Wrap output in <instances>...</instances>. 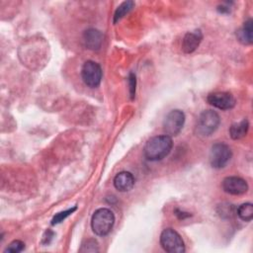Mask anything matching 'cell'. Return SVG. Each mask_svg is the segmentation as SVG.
I'll return each mask as SVG.
<instances>
[{
  "label": "cell",
  "instance_id": "10",
  "mask_svg": "<svg viewBox=\"0 0 253 253\" xmlns=\"http://www.w3.org/2000/svg\"><path fill=\"white\" fill-rule=\"evenodd\" d=\"M203 40V34L200 30L188 32L182 41V50L185 53H192L197 49Z\"/></svg>",
  "mask_w": 253,
  "mask_h": 253
},
{
  "label": "cell",
  "instance_id": "6",
  "mask_svg": "<svg viewBox=\"0 0 253 253\" xmlns=\"http://www.w3.org/2000/svg\"><path fill=\"white\" fill-rule=\"evenodd\" d=\"M185 114L181 110L170 111L163 121V130L168 136H176L182 130L185 124Z\"/></svg>",
  "mask_w": 253,
  "mask_h": 253
},
{
  "label": "cell",
  "instance_id": "23",
  "mask_svg": "<svg viewBox=\"0 0 253 253\" xmlns=\"http://www.w3.org/2000/svg\"><path fill=\"white\" fill-rule=\"evenodd\" d=\"M175 214L180 218V219H184V218H186V217H188V216H190V213H188V212H184V211H179V210H176L175 211Z\"/></svg>",
  "mask_w": 253,
  "mask_h": 253
},
{
  "label": "cell",
  "instance_id": "11",
  "mask_svg": "<svg viewBox=\"0 0 253 253\" xmlns=\"http://www.w3.org/2000/svg\"><path fill=\"white\" fill-rule=\"evenodd\" d=\"M114 186L119 192H128L134 186V177L128 171H122L115 176Z\"/></svg>",
  "mask_w": 253,
  "mask_h": 253
},
{
  "label": "cell",
  "instance_id": "20",
  "mask_svg": "<svg viewBox=\"0 0 253 253\" xmlns=\"http://www.w3.org/2000/svg\"><path fill=\"white\" fill-rule=\"evenodd\" d=\"M128 86H129V96L130 99L133 100L135 96V86H136V79L134 73L130 72L128 74Z\"/></svg>",
  "mask_w": 253,
  "mask_h": 253
},
{
  "label": "cell",
  "instance_id": "12",
  "mask_svg": "<svg viewBox=\"0 0 253 253\" xmlns=\"http://www.w3.org/2000/svg\"><path fill=\"white\" fill-rule=\"evenodd\" d=\"M103 34L97 29H88L83 34V41L87 48L97 50L103 43Z\"/></svg>",
  "mask_w": 253,
  "mask_h": 253
},
{
  "label": "cell",
  "instance_id": "13",
  "mask_svg": "<svg viewBox=\"0 0 253 253\" xmlns=\"http://www.w3.org/2000/svg\"><path fill=\"white\" fill-rule=\"evenodd\" d=\"M252 31V20L248 19L236 33L238 41L243 44H251L253 42Z\"/></svg>",
  "mask_w": 253,
  "mask_h": 253
},
{
  "label": "cell",
  "instance_id": "9",
  "mask_svg": "<svg viewBox=\"0 0 253 253\" xmlns=\"http://www.w3.org/2000/svg\"><path fill=\"white\" fill-rule=\"evenodd\" d=\"M221 187L225 193L233 196L243 195L248 191L247 182L237 176L225 177L221 182Z\"/></svg>",
  "mask_w": 253,
  "mask_h": 253
},
{
  "label": "cell",
  "instance_id": "19",
  "mask_svg": "<svg viewBox=\"0 0 253 253\" xmlns=\"http://www.w3.org/2000/svg\"><path fill=\"white\" fill-rule=\"evenodd\" d=\"M80 251L83 252H97L99 251L98 243L95 239H88L84 244H82V248Z\"/></svg>",
  "mask_w": 253,
  "mask_h": 253
},
{
  "label": "cell",
  "instance_id": "8",
  "mask_svg": "<svg viewBox=\"0 0 253 253\" xmlns=\"http://www.w3.org/2000/svg\"><path fill=\"white\" fill-rule=\"evenodd\" d=\"M207 101L210 105L219 110H230L235 106L236 100L229 92H213L208 95Z\"/></svg>",
  "mask_w": 253,
  "mask_h": 253
},
{
  "label": "cell",
  "instance_id": "2",
  "mask_svg": "<svg viewBox=\"0 0 253 253\" xmlns=\"http://www.w3.org/2000/svg\"><path fill=\"white\" fill-rule=\"evenodd\" d=\"M115 224V215L107 208L96 210L91 217V227L93 232L98 236L109 234Z\"/></svg>",
  "mask_w": 253,
  "mask_h": 253
},
{
  "label": "cell",
  "instance_id": "3",
  "mask_svg": "<svg viewBox=\"0 0 253 253\" xmlns=\"http://www.w3.org/2000/svg\"><path fill=\"white\" fill-rule=\"evenodd\" d=\"M220 118L215 111L206 110L202 112L195 126V132L199 136H210L218 127Z\"/></svg>",
  "mask_w": 253,
  "mask_h": 253
},
{
  "label": "cell",
  "instance_id": "5",
  "mask_svg": "<svg viewBox=\"0 0 253 253\" xmlns=\"http://www.w3.org/2000/svg\"><path fill=\"white\" fill-rule=\"evenodd\" d=\"M232 152L230 147L223 142L214 143L210 151V163L214 169L223 168L230 160Z\"/></svg>",
  "mask_w": 253,
  "mask_h": 253
},
{
  "label": "cell",
  "instance_id": "22",
  "mask_svg": "<svg viewBox=\"0 0 253 253\" xmlns=\"http://www.w3.org/2000/svg\"><path fill=\"white\" fill-rule=\"evenodd\" d=\"M231 206L227 205V206H221V211H220V215L224 217V215H226V217H230L231 216Z\"/></svg>",
  "mask_w": 253,
  "mask_h": 253
},
{
  "label": "cell",
  "instance_id": "21",
  "mask_svg": "<svg viewBox=\"0 0 253 253\" xmlns=\"http://www.w3.org/2000/svg\"><path fill=\"white\" fill-rule=\"evenodd\" d=\"M53 235H54V233H53L51 230L47 229V230L44 232V234H43V237H42V244H44V245L49 244V242H50V240L52 239Z\"/></svg>",
  "mask_w": 253,
  "mask_h": 253
},
{
  "label": "cell",
  "instance_id": "1",
  "mask_svg": "<svg viewBox=\"0 0 253 253\" xmlns=\"http://www.w3.org/2000/svg\"><path fill=\"white\" fill-rule=\"evenodd\" d=\"M173 147L172 138L166 134L150 137L144 147V157L149 161H159L165 158Z\"/></svg>",
  "mask_w": 253,
  "mask_h": 253
},
{
  "label": "cell",
  "instance_id": "16",
  "mask_svg": "<svg viewBox=\"0 0 253 253\" xmlns=\"http://www.w3.org/2000/svg\"><path fill=\"white\" fill-rule=\"evenodd\" d=\"M237 215L243 221H250L253 218V205L251 203H244L237 209Z\"/></svg>",
  "mask_w": 253,
  "mask_h": 253
},
{
  "label": "cell",
  "instance_id": "14",
  "mask_svg": "<svg viewBox=\"0 0 253 253\" xmlns=\"http://www.w3.org/2000/svg\"><path fill=\"white\" fill-rule=\"evenodd\" d=\"M249 129V123L246 119H243L242 121L238 123H234L229 127V135L232 139H240L244 137Z\"/></svg>",
  "mask_w": 253,
  "mask_h": 253
},
{
  "label": "cell",
  "instance_id": "4",
  "mask_svg": "<svg viewBox=\"0 0 253 253\" xmlns=\"http://www.w3.org/2000/svg\"><path fill=\"white\" fill-rule=\"evenodd\" d=\"M160 244L168 253H184L186 248L181 235L173 228H165L160 234Z\"/></svg>",
  "mask_w": 253,
  "mask_h": 253
},
{
  "label": "cell",
  "instance_id": "18",
  "mask_svg": "<svg viewBox=\"0 0 253 253\" xmlns=\"http://www.w3.org/2000/svg\"><path fill=\"white\" fill-rule=\"evenodd\" d=\"M25 249V243L21 240L12 241L4 250L5 253H19Z\"/></svg>",
  "mask_w": 253,
  "mask_h": 253
},
{
  "label": "cell",
  "instance_id": "15",
  "mask_svg": "<svg viewBox=\"0 0 253 253\" xmlns=\"http://www.w3.org/2000/svg\"><path fill=\"white\" fill-rule=\"evenodd\" d=\"M133 6H134L133 1H125L121 5H119L114 14V20H113L114 24H116L122 18H124L133 8Z\"/></svg>",
  "mask_w": 253,
  "mask_h": 253
},
{
  "label": "cell",
  "instance_id": "17",
  "mask_svg": "<svg viewBox=\"0 0 253 253\" xmlns=\"http://www.w3.org/2000/svg\"><path fill=\"white\" fill-rule=\"evenodd\" d=\"M77 210V207L74 206L68 210H65L63 211H60V212H57L51 219V224L52 225H55V224H58L60 223L61 221H63L67 216H69L72 212H74L75 211Z\"/></svg>",
  "mask_w": 253,
  "mask_h": 253
},
{
  "label": "cell",
  "instance_id": "7",
  "mask_svg": "<svg viewBox=\"0 0 253 253\" xmlns=\"http://www.w3.org/2000/svg\"><path fill=\"white\" fill-rule=\"evenodd\" d=\"M102 68L100 64L93 60H87L84 62L81 68V77L83 82L90 88L99 87L102 80Z\"/></svg>",
  "mask_w": 253,
  "mask_h": 253
}]
</instances>
